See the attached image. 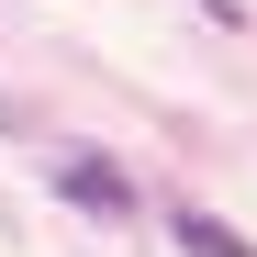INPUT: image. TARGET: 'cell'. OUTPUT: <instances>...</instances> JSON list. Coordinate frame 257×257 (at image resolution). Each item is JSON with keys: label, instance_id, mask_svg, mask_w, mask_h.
Segmentation results:
<instances>
[{"label": "cell", "instance_id": "obj_1", "mask_svg": "<svg viewBox=\"0 0 257 257\" xmlns=\"http://www.w3.org/2000/svg\"><path fill=\"white\" fill-rule=\"evenodd\" d=\"M56 190H67L78 212H135V179H123L112 157H90V146H67V157H56Z\"/></svg>", "mask_w": 257, "mask_h": 257}, {"label": "cell", "instance_id": "obj_2", "mask_svg": "<svg viewBox=\"0 0 257 257\" xmlns=\"http://www.w3.org/2000/svg\"><path fill=\"white\" fill-rule=\"evenodd\" d=\"M168 235H179L190 257H257V246H246L235 224H212V212H168Z\"/></svg>", "mask_w": 257, "mask_h": 257}]
</instances>
